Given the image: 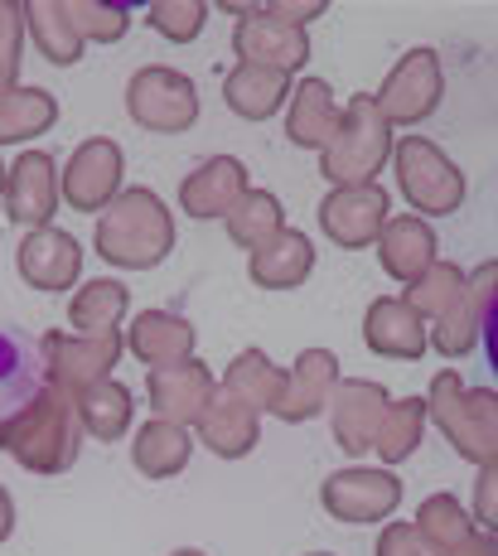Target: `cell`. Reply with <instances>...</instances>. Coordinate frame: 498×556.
<instances>
[{"mask_svg": "<svg viewBox=\"0 0 498 556\" xmlns=\"http://www.w3.org/2000/svg\"><path fill=\"white\" fill-rule=\"evenodd\" d=\"M44 392V349L35 334L0 325V421H15Z\"/></svg>", "mask_w": 498, "mask_h": 556, "instance_id": "1", "label": "cell"}, {"mask_svg": "<svg viewBox=\"0 0 498 556\" xmlns=\"http://www.w3.org/2000/svg\"><path fill=\"white\" fill-rule=\"evenodd\" d=\"M480 344H484V368H489V378H494V388H498V291H494L489 309H484V329H480Z\"/></svg>", "mask_w": 498, "mask_h": 556, "instance_id": "2", "label": "cell"}]
</instances>
